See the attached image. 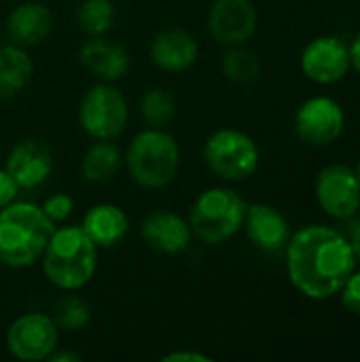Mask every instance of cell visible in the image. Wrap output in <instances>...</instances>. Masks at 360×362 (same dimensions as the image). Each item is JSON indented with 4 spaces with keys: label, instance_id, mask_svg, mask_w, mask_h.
I'll use <instances>...</instances> for the list:
<instances>
[{
    "label": "cell",
    "instance_id": "44dd1931",
    "mask_svg": "<svg viewBox=\"0 0 360 362\" xmlns=\"http://www.w3.org/2000/svg\"><path fill=\"white\" fill-rule=\"evenodd\" d=\"M123 163L121 148L112 140H95L81 159V174L87 182L110 180Z\"/></svg>",
    "mask_w": 360,
    "mask_h": 362
},
{
    "label": "cell",
    "instance_id": "30bf717a",
    "mask_svg": "<svg viewBox=\"0 0 360 362\" xmlns=\"http://www.w3.org/2000/svg\"><path fill=\"white\" fill-rule=\"evenodd\" d=\"M318 206L337 221H350L360 210V182L352 168L333 163L316 178Z\"/></svg>",
    "mask_w": 360,
    "mask_h": 362
},
{
    "label": "cell",
    "instance_id": "cb8c5ba5",
    "mask_svg": "<svg viewBox=\"0 0 360 362\" xmlns=\"http://www.w3.org/2000/svg\"><path fill=\"white\" fill-rule=\"evenodd\" d=\"M140 115L149 127H166L176 117V100L168 89L153 87L140 100Z\"/></svg>",
    "mask_w": 360,
    "mask_h": 362
},
{
    "label": "cell",
    "instance_id": "1f68e13d",
    "mask_svg": "<svg viewBox=\"0 0 360 362\" xmlns=\"http://www.w3.org/2000/svg\"><path fill=\"white\" fill-rule=\"evenodd\" d=\"M350 244L354 248V255H356V261H360V221L354 223L352 227V233H350Z\"/></svg>",
    "mask_w": 360,
    "mask_h": 362
},
{
    "label": "cell",
    "instance_id": "277c9868",
    "mask_svg": "<svg viewBox=\"0 0 360 362\" xmlns=\"http://www.w3.org/2000/svg\"><path fill=\"white\" fill-rule=\"evenodd\" d=\"M123 161L138 187L149 191L166 189L178 174L180 146L163 127H146L132 138Z\"/></svg>",
    "mask_w": 360,
    "mask_h": 362
},
{
    "label": "cell",
    "instance_id": "ffe728a7",
    "mask_svg": "<svg viewBox=\"0 0 360 362\" xmlns=\"http://www.w3.org/2000/svg\"><path fill=\"white\" fill-rule=\"evenodd\" d=\"M34 74V62L25 47L2 45L0 47V102L19 95Z\"/></svg>",
    "mask_w": 360,
    "mask_h": 362
},
{
    "label": "cell",
    "instance_id": "9c48e42d",
    "mask_svg": "<svg viewBox=\"0 0 360 362\" xmlns=\"http://www.w3.org/2000/svg\"><path fill=\"white\" fill-rule=\"evenodd\" d=\"M346 127L344 108L327 95L306 100L295 115V132L308 146L333 144Z\"/></svg>",
    "mask_w": 360,
    "mask_h": 362
},
{
    "label": "cell",
    "instance_id": "8992f818",
    "mask_svg": "<svg viewBox=\"0 0 360 362\" xmlns=\"http://www.w3.org/2000/svg\"><path fill=\"white\" fill-rule=\"evenodd\" d=\"M259 159L257 142L233 127H221L204 142V161L208 170L227 182L250 178L259 168Z\"/></svg>",
    "mask_w": 360,
    "mask_h": 362
},
{
    "label": "cell",
    "instance_id": "2e32d148",
    "mask_svg": "<svg viewBox=\"0 0 360 362\" xmlns=\"http://www.w3.org/2000/svg\"><path fill=\"white\" fill-rule=\"evenodd\" d=\"M79 62L95 78L106 83L123 78L132 66L127 49L117 40H108L106 36H91L85 40L79 49Z\"/></svg>",
    "mask_w": 360,
    "mask_h": 362
},
{
    "label": "cell",
    "instance_id": "9a60e30c",
    "mask_svg": "<svg viewBox=\"0 0 360 362\" xmlns=\"http://www.w3.org/2000/svg\"><path fill=\"white\" fill-rule=\"evenodd\" d=\"M255 248L263 252H280L291 240V225L286 216L269 204H250L246 208L244 227Z\"/></svg>",
    "mask_w": 360,
    "mask_h": 362
},
{
    "label": "cell",
    "instance_id": "7402d4cb",
    "mask_svg": "<svg viewBox=\"0 0 360 362\" xmlns=\"http://www.w3.org/2000/svg\"><path fill=\"white\" fill-rule=\"evenodd\" d=\"M117 21V8L112 0H83L76 11V25L83 34L106 36Z\"/></svg>",
    "mask_w": 360,
    "mask_h": 362
},
{
    "label": "cell",
    "instance_id": "6da1fadb",
    "mask_svg": "<svg viewBox=\"0 0 360 362\" xmlns=\"http://www.w3.org/2000/svg\"><path fill=\"white\" fill-rule=\"evenodd\" d=\"M284 250L291 284L314 301L339 295L359 263L350 240L327 225L303 227L291 235Z\"/></svg>",
    "mask_w": 360,
    "mask_h": 362
},
{
    "label": "cell",
    "instance_id": "d6986e66",
    "mask_svg": "<svg viewBox=\"0 0 360 362\" xmlns=\"http://www.w3.org/2000/svg\"><path fill=\"white\" fill-rule=\"evenodd\" d=\"M81 227L98 248H115L129 233V218L115 204H95L87 210Z\"/></svg>",
    "mask_w": 360,
    "mask_h": 362
},
{
    "label": "cell",
    "instance_id": "f1b7e54d",
    "mask_svg": "<svg viewBox=\"0 0 360 362\" xmlns=\"http://www.w3.org/2000/svg\"><path fill=\"white\" fill-rule=\"evenodd\" d=\"M212 358L206 354H197V352H187V350H178V352H170L163 356V362H210Z\"/></svg>",
    "mask_w": 360,
    "mask_h": 362
},
{
    "label": "cell",
    "instance_id": "d6a6232c",
    "mask_svg": "<svg viewBox=\"0 0 360 362\" xmlns=\"http://www.w3.org/2000/svg\"><path fill=\"white\" fill-rule=\"evenodd\" d=\"M354 174H356V178H359V182H360V161L356 163V168H354Z\"/></svg>",
    "mask_w": 360,
    "mask_h": 362
},
{
    "label": "cell",
    "instance_id": "83f0119b",
    "mask_svg": "<svg viewBox=\"0 0 360 362\" xmlns=\"http://www.w3.org/2000/svg\"><path fill=\"white\" fill-rule=\"evenodd\" d=\"M19 187L6 170H0V210L17 199Z\"/></svg>",
    "mask_w": 360,
    "mask_h": 362
},
{
    "label": "cell",
    "instance_id": "4316f807",
    "mask_svg": "<svg viewBox=\"0 0 360 362\" xmlns=\"http://www.w3.org/2000/svg\"><path fill=\"white\" fill-rule=\"evenodd\" d=\"M342 293V303L344 308L354 314V316H360V272L352 274L348 278V282L344 284V288L339 291Z\"/></svg>",
    "mask_w": 360,
    "mask_h": 362
},
{
    "label": "cell",
    "instance_id": "ac0fdd59",
    "mask_svg": "<svg viewBox=\"0 0 360 362\" xmlns=\"http://www.w3.org/2000/svg\"><path fill=\"white\" fill-rule=\"evenodd\" d=\"M53 28V13L42 2H21L6 17V36L13 45L36 47Z\"/></svg>",
    "mask_w": 360,
    "mask_h": 362
},
{
    "label": "cell",
    "instance_id": "4fadbf2b",
    "mask_svg": "<svg viewBox=\"0 0 360 362\" xmlns=\"http://www.w3.org/2000/svg\"><path fill=\"white\" fill-rule=\"evenodd\" d=\"M142 242L159 255H182L191 246L189 221L170 210H151L140 223Z\"/></svg>",
    "mask_w": 360,
    "mask_h": 362
},
{
    "label": "cell",
    "instance_id": "d4e9b609",
    "mask_svg": "<svg viewBox=\"0 0 360 362\" xmlns=\"http://www.w3.org/2000/svg\"><path fill=\"white\" fill-rule=\"evenodd\" d=\"M57 325V329L64 331H81L87 327V322L91 320V308L85 299H81L79 295H64L53 310L51 316Z\"/></svg>",
    "mask_w": 360,
    "mask_h": 362
},
{
    "label": "cell",
    "instance_id": "4dcf8cb0",
    "mask_svg": "<svg viewBox=\"0 0 360 362\" xmlns=\"http://www.w3.org/2000/svg\"><path fill=\"white\" fill-rule=\"evenodd\" d=\"M350 66L360 74V34L354 38V42L350 47Z\"/></svg>",
    "mask_w": 360,
    "mask_h": 362
},
{
    "label": "cell",
    "instance_id": "ba28073f",
    "mask_svg": "<svg viewBox=\"0 0 360 362\" xmlns=\"http://www.w3.org/2000/svg\"><path fill=\"white\" fill-rule=\"evenodd\" d=\"M59 344L55 320L40 312H28L15 318L6 329V350L23 362L47 361Z\"/></svg>",
    "mask_w": 360,
    "mask_h": 362
},
{
    "label": "cell",
    "instance_id": "52a82bcc",
    "mask_svg": "<svg viewBox=\"0 0 360 362\" xmlns=\"http://www.w3.org/2000/svg\"><path fill=\"white\" fill-rule=\"evenodd\" d=\"M129 121V106L121 89L100 81L79 104V125L93 140H117Z\"/></svg>",
    "mask_w": 360,
    "mask_h": 362
},
{
    "label": "cell",
    "instance_id": "8fae6325",
    "mask_svg": "<svg viewBox=\"0 0 360 362\" xmlns=\"http://www.w3.org/2000/svg\"><path fill=\"white\" fill-rule=\"evenodd\" d=\"M259 15L252 0H214L208 13L210 36L225 47L246 45L257 32Z\"/></svg>",
    "mask_w": 360,
    "mask_h": 362
},
{
    "label": "cell",
    "instance_id": "e0dca14e",
    "mask_svg": "<svg viewBox=\"0 0 360 362\" xmlns=\"http://www.w3.org/2000/svg\"><path fill=\"white\" fill-rule=\"evenodd\" d=\"M151 62L166 72H185L199 57V45L193 34L180 28H168L155 34L149 49Z\"/></svg>",
    "mask_w": 360,
    "mask_h": 362
},
{
    "label": "cell",
    "instance_id": "f546056e",
    "mask_svg": "<svg viewBox=\"0 0 360 362\" xmlns=\"http://www.w3.org/2000/svg\"><path fill=\"white\" fill-rule=\"evenodd\" d=\"M49 362H81V354L70 352V350H53V354L47 358Z\"/></svg>",
    "mask_w": 360,
    "mask_h": 362
},
{
    "label": "cell",
    "instance_id": "7a4b0ae2",
    "mask_svg": "<svg viewBox=\"0 0 360 362\" xmlns=\"http://www.w3.org/2000/svg\"><path fill=\"white\" fill-rule=\"evenodd\" d=\"M55 223L32 202H13L0 210V265L28 269L40 261Z\"/></svg>",
    "mask_w": 360,
    "mask_h": 362
},
{
    "label": "cell",
    "instance_id": "603a6c76",
    "mask_svg": "<svg viewBox=\"0 0 360 362\" xmlns=\"http://www.w3.org/2000/svg\"><path fill=\"white\" fill-rule=\"evenodd\" d=\"M221 70L225 74V78H229L231 83L238 85H250L259 78L261 74V64L259 57L244 49V45L238 47H229L223 57H221Z\"/></svg>",
    "mask_w": 360,
    "mask_h": 362
},
{
    "label": "cell",
    "instance_id": "5bb4252c",
    "mask_svg": "<svg viewBox=\"0 0 360 362\" xmlns=\"http://www.w3.org/2000/svg\"><path fill=\"white\" fill-rule=\"evenodd\" d=\"M4 170L13 176L19 189H36L53 172V153L47 142L38 138L21 140L11 148Z\"/></svg>",
    "mask_w": 360,
    "mask_h": 362
},
{
    "label": "cell",
    "instance_id": "484cf974",
    "mask_svg": "<svg viewBox=\"0 0 360 362\" xmlns=\"http://www.w3.org/2000/svg\"><path fill=\"white\" fill-rule=\"evenodd\" d=\"M40 208H42V212L57 225V223H64V221L72 214V210H74V199H72L68 193H55V195L47 197L45 204H42Z\"/></svg>",
    "mask_w": 360,
    "mask_h": 362
},
{
    "label": "cell",
    "instance_id": "7c38bea8",
    "mask_svg": "<svg viewBox=\"0 0 360 362\" xmlns=\"http://www.w3.org/2000/svg\"><path fill=\"white\" fill-rule=\"evenodd\" d=\"M301 70L316 85H333L350 70V47L337 36H318L303 49Z\"/></svg>",
    "mask_w": 360,
    "mask_h": 362
},
{
    "label": "cell",
    "instance_id": "5b68a950",
    "mask_svg": "<svg viewBox=\"0 0 360 362\" xmlns=\"http://www.w3.org/2000/svg\"><path fill=\"white\" fill-rule=\"evenodd\" d=\"M246 208L248 204L229 187L206 189L195 197L189 210L191 233L210 246L225 244L244 227Z\"/></svg>",
    "mask_w": 360,
    "mask_h": 362
},
{
    "label": "cell",
    "instance_id": "3957f363",
    "mask_svg": "<svg viewBox=\"0 0 360 362\" xmlns=\"http://www.w3.org/2000/svg\"><path fill=\"white\" fill-rule=\"evenodd\" d=\"M98 246L81 225L55 227L42 257V274L49 284L64 293L87 286L98 269Z\"/></svg>",
    "mask_w": 360,
    "mask_h": 362
}]
</instances>
